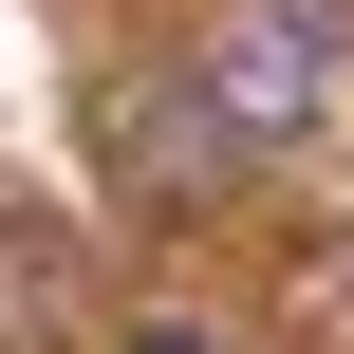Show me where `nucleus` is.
Here are the masks:
<instances>
[{
  "label": "nucleus",
  "instance_id": "1",
  "mask_svg": "<svg viewBox=\"0 0 354 354\" xmlns=\"http://www.w3.org/2000/svg\"><path fill=\"white\" fill-rule=\"evenodd\" d=\"M187 75H205V93H224V131L280 168V149H317V131L354 112V19H336V0H224Z\"/></svg>",
  "mask_w": 354,
  "mask_h": 354
},
{
  "label": "nucleus",
  "instance_id": "2",
  "mask_svg": "<svg viewBox=\"0 0 354 354\" xmlns=\"http://www.w3.org/2000/svg\"><path fill=\"white\" fill-rule=\"evenodd\" d=\"M112 168H131V187H168V205H205V187H224V168H261V149L224 131V93H205V75H168V93H131V112H112Z\"/></svg>",
  "mask_w": 354,
  "mask_h": 354
},
{
  "label": "nucleus",
  "instance_id": "3",
  "mask_svg": "<svg viewBox=\"0 0 354 354\" xmlns=\"http://www.w3.org/2000/svg\"><path fill=\"white\" fill-rule=\"evenodd\" d=\"M112 354H224V336H205V317H131Z\"/></svg>",
  "mask_w": 354,
  "mask_h": 354
}]
</instances>
